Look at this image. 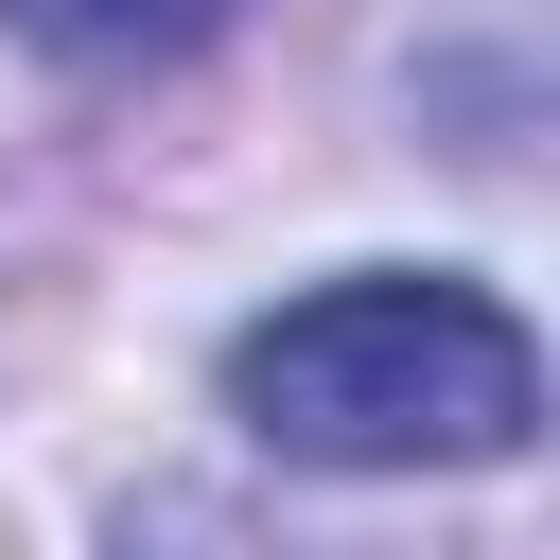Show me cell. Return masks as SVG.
I'll use <instances>...</instances> for the list:
<instances>
[{
    "label": "cell",
    "instance_id": "obj_1",
    "mask_svg": "<svg viewBox=\"0 0 560 560\" xmlns=\"http://www.w3.org/2000/svg\"><path fill=\"white\" fill-rule=\"evenodd\" d=\"M228 420L298 472H490L542 438V332L455 262H350L228 332Z\"/></svg>",
    "mask_w": 560,
    "mask_h": 560
},
{
    "label": "cell",
    "instance_id": "obj_2",
    "mask_svg": "<svg viewBox=\"0 0 560 560\" xmlns=\"http://www.w3.org/2000/svg\"><path fill=\"white\" fill-rule=\"evenodd\" d=\"M52 70H175L192 35H228V0H0Z\"/></svg>",
    "mask_w": 560,
    "mask_h": 560
}]
</instances>
